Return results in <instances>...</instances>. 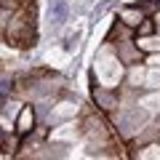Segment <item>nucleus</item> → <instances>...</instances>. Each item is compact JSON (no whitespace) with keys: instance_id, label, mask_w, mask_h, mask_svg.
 I'll return each instance as SVG.
<instances>
[{"instance_id":"obj_1","label":"nucleus","mask_w":160,"mask_h":160,"mask_svg":"<svg viewBox=\"0 0 160 160\" xmlns=\"http://www.w3.org/2000/svg\"><path fill=\"white\" fill-rule=\"evenodd\" d=\"M3 38H8V43H16V46H35V8H29L27 0L22 8L11 13Z\"/></svg>"},{"instance_id":"obj_8","label":"nucleus","mask_w":160,"mask_h":160,"mask_svg":"<svg viewBox=\"0 0 160 160\" xmlns=\"http://www.w3.org/2000/svg\"><path fill=\"white\" fill-rule=\"evenodd\" d=\"M67 13H69L67 0H51V22L53 24H64L67 22Z\"/></svg>"},{"instance_id":"obj_9","label":"nucleus","mask_w":160,"mask_h":160,"mask_svg":"<svg viewBox=\"0 0 160 160\" xmlns=\"http://www.w3.org/2000/svg\"><path fill=\"white\" fill-rule=\"evenodd\" d=\"M136 158H160V144L158 142H149L147 147H142L136 152Z\"/></svg>"},{"instance_id":"obj_11","label":"nucleus","mask_w":160,"mask_h":160,"mask_svg":"<svg viewBox=\"0 0 160 160\" xmlns=\"http://www.w3.org/2000/svg\"><path fill=\"white\" fill-rule=\"evenodd\" d=\"M11 13L13 11H8V8H0V35L6 32V24H8V19H11Z\"/></svg>"},{"instance_id":"obj_10","label":"nucleus","mask_w":160,"mask_h":160,"mask_svg":"<svg viewBox=\"0 0 160 160\" xmlns=\"http://www.w3.org/2000/svg\"><path fill=\"white\" fill-rule=\"evenodd\" d=\"M139 8L144 11V16H152V13L158 11V0H142V3H139Z\"/></svg>"},{"instance_id":"obj_6","label":"nucleus","mask_w":160,"mask_h":160,"mask_svg":"<svg viewBox=\"0 0 160 160\" xmlns=\"http://www.w3.org/2000/svg\"><path fill=\"white\" fill-rule=\"evenodd\" d=\"M142 19H144V11L139 6H128V8H123V11L118 13V22L123 24V27H128V29H136Z\"/></svg>"},{"instance_id":"obj_7","label":"nucleus","mask_w":160,"mask_h":160,"mask_svg":"<svg viewBox=\"0 0 160 160\" xmlns=\"http://www.w3.org/2000/svg\"><path fill=\"white\" fill-rule=\"evenodd\" d=\"M136 48L142 53H158L160 51V32H149V35H136L133 38Z\"/></svg>"},{"instance_id":"obj_5","label":"nucleus","mask_w":160,"mask_h":160,"mask_svg":"<svg viewBox=\"0 0 160 160\" xmlns=\"http://www.w3.org/2000/svg\"><path fill=\"white\" fill-rule=\"evenodd\" d=\"M93 102H96V107H102L104 112H112L115 107H118V91L109 86H93Z\"/></svg>"},{"instance_id":"obj_14","label":"nucleus","mask_w":160,"mask_h":160,"mask_svg":"<svg viewBox=\"0 0 160 160\" xmlns=\"http://www.w3.org/2000/svg\"><path fill=\"white\" fill-rule=\"evenodd\" d=\"M3 155H6V152H0V158H3Z\"/></svg>"},{"instance_id":"obj_3","label":"nucleus","mask_w":160,"mask_h":160,"mask_svg":"<svg viewBox=\"0 0 160 160\" xmlns=\"http://www.w3.org/2000/svg\"><path fill=\"white\" fill-rule=\"evenodd\" d=\"M115 46H118V62L120 64H128V67H136V64H139L142 51L136 48V43L131 40V35H126L123 40H118Z\"/></svg>"},{"instance_id":"obj_13","label":"nucleus","mask_w":160,"mask_h":160,"mask_svg":"<svg viewBox=\"0 0 160 160\" xmlns=\"http://www.w3.org/2000/svg\"><path fill=\"white\" fill-rule=\"evenodd\" d=\"M152 22H155V32H160V11L152 13Z\"/></svg>"},{"instance_id":"obj_2","label":"nucleus","mask_w":160,"mask_h":160,"mask_svg":"<svg viewBox=\"0 0 160 160\" xmlns=\"http://www.w3.org/2000/svg\"><path fill=\"white\" fill-rule=\"evenodd\" d=\"M22 107H24V102H19V99H6L3 102V109H0V128H3V133H13V123H16Z\"/></svg>"},{"instance_id":"obj_4","label":"nucleus","mask_w":160,"mask_h":160,"mask_svg":"<svg viewBox=\"0 0 160 160\" xmlns=\"http://www.w3.org/2000/svg\"><path fill=\"white\" fill-rule=\"evenodd\" d=\"M32 131H35V107L24 104L19 118H16V123H13V133H19V139H27Z\"/></svg>"},{"instance_id":"obj_12","label":"nucleus","mask_w":160,"mask_h":160,"mask_svg":"<svg viewBox=\"0 0 160 160\" xmlns=\"http://www.w3.org/2000/svg\"><path fill=\"white\" fill-rule=\"evenodd\" d=\"M147 64L155 67V69H160V51L158 53H147Z\"/></svg>"}]
</instances>
